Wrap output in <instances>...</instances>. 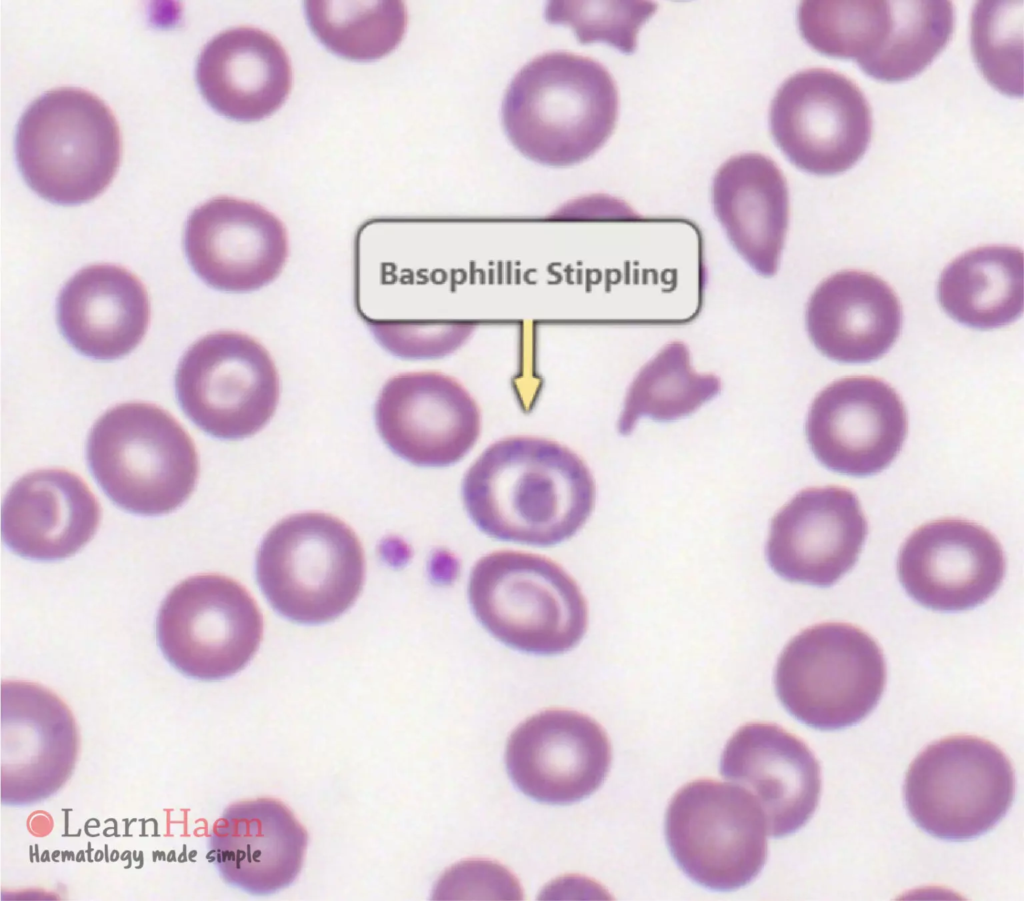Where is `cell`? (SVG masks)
Listing matches in <instances>:
<instances>
[{"mask_svg":"<svg viewBox=\"0 0 1024 901\" xmlns=\"http://www.w3.org/2000/svg\"><path fill=\"white\" fill-rule=\"evenodd\" d=\"M596 488L584 460L557 441L509 436L489 445L462 482L465 508L491 537L547 546L588 519Z\"/></svg>","mask_w":1024,"mask_h":901,"instance_id":"6da1fadb","label":"cell"},{"mask_svg":"<svg viewBox=\"0 0 1024 901\" xmlns=\"http://www.w3.org/2000/svg\"><path fill=\"white\" fill-rule=\"evenodd\" d=\"M618 91L599 62L550 52L527 63L510 83L502 105L507 137L525 157L566 167L596 153L612 134Z\"/></svg>","mask_w":1024,"mask_h":901,"instance_id":"7a4b0ae2","label":"cell"},{"mask_svg":"<svg viewBox=\"0 0 1024 901\" xmlns=\"http://www.w3.org/2000/svg\"><path fill=\"white\" fill-rule=\"evenodd\" d=\"M15 153L27 185L59 205L93 200L113 180L121 158V136L110 108L76 87L50 90L21 116Z\"/></svg>","mask_w":1024,"mask_h":901,"instance_id":"3957f363","label":"cell"},{"mask_svg":"<svg viewBox=\"0 0 1024 901\" xmlns=\"http://www.w3.org/2000/svg\"><path fill=\"white\" fill-rule=\"evenodd\" d=\"M87 461L115 505L144 516L177 509L198 477L189 434L170 413L144 402L123 403L99 417L88 437Z\"/></svg>","mask_w":1024,"mask_h":901,"instance_id":"277c9868","label":"cell"},{"mask_svg":"<svg viewBox=\"0 0 1024 901\" xmlns=\"http://www.w3.org/2000/svg\"><path fill=\"white\" fill-rule=\"evenodd\" d=\"M468 596L491 635L526 653H564L587 629L588 608L579 586L539 554L499 550L481 557L472 568Z\"/></svg>","mask_w":1024,"mask_h":901,"instance_id":"5b68a950","label":"cell"},{"mask_svg":"<svg viewBox=\"0 0 1024 901\" xmlns=\"http://www.w3.org/2000/svg\"><path fill=\"white\" fill-rule=\"evenodd\" d=\"M256 576L279 614L301 624L326 623L348 610L362 590V545L354 531L332 515L294 514L264 537Z\"/></svg>","mask_w":1024,"mask_h":901,"instance_id":"8992f818","label":"cell"},{"mask_svg":"<svg viewBox=\"0 0 1024 901\" xmlns=\"http://www.w3.org/2000/svg\"><path fill=\"white\" fill-rule=\"evenodd\" d=\"M776 694L805 725L838 730L864 719L886 684L884 656L866 632L847 623L807 628L784 647L776 664Z\"/></svg>","mask_w":1024,"mask_h":901,"instance_id":"52a82bcc","label":"cell"},{"mask_svg":"<svg viewBox=\"0 0 1024 901\" xmlns=\"http://www.w3.org/2000/svg\"><path fill=\"white\" fill-rule=\"evenodd\" d=\"M1015 776L993 743L956 735L927 746L912 762L905 802L922 830L943 840L963 841L992 829L1007 813Z\"/></svg>","mask_w":1024,"mask_h":901,"instance_id":"ba28073f","label":"cell"},{"mask_svg":"<svg viewBox=\"0 0 1024 901\" xmlns=\"http://www.w3.org/2000/svg\"><path fill=\"white\" fill-rule=\"evenodd\" d=\"M763 812L744 788L711 779L683 786L665 816V837L681 870L699 885L731 891L750 883L768 854Z\"/></svg>","mask_w":1024,"mask_h":901,"instance_id":"9c48e42d","label":"cell"},{"mask_svg":"<svg viewBox=\"0 0 1024 901\" xmlns=\"http://www.w3.org/2000/svg\"><path fill=\"white\" fill-rule=\"evenodd\" d=\"M169 663L194 679L213 681L242 670L263 636L262 614L250 593L219 574L187 578L166 596L156 620Z\"/></svg>","mask_w":1024,"mask_h":901,"instance_id":"30bf717a","label":"cell"},{"mask_svg":"<svg viewBox=\"0 0 1024 901\" xmlns=\"http://www.w3.org/2000/svg\"><path fill=\"white\" fill-rule=\"evenodd\" d=\"M178 402L201 430L219 439L257 433L273 416L280 396L279 375L266 348L233 331L205 335L179 361Z\"/></svg>","mask_w":1024,"mask_h":901,"instance_id":"8fae6325","label":"cell"},{"mask_svg":"<svg viewBox=\"0 0 1024 901\" xmlns=\"http://www.w3.org/2000/svg\"><path fill=\"white\" fill-rule=\"evenodd\" d=\"M772 137L797 168L835 175L854 166L872 135L870 106L843 74L810 68L787 78L770 107Z\"/></svg>","mask_w":1024,"mask_h":901,"instance_id":"7c38bea8","label":"cell"},{"mask_svg":"<svg viewBox=\"0 0 1024 901\" xmlns=\"http://www.w3.org/2000/svg\"><path fill=\"white\" fill-rule=\"evenodd\" d=\"M78 751L75 719L55 693L30 682L2 683L3 804H34L56 793L70 778Z\"/></svg>","mask_w":1024,"mask_h":901,"instance_id":"4fadbf2b","label":"cell"},{"mask_svg":"<svg viewBox=\"0 0 1024 901\" xmlns=\"http://www.w3.org/2000/svg\"><path fill=\"white\" fill-rule=\"evenodd\" d=\"M907 426L904 404L890 385L856 376L833 382L815 397L805 429L822 465L862 477L890 465L902 448Z\"/></svg>","mask_w":1024,"mask_h":901,"instance_id":"5bb4252c","label":"cell"},{"mask_svg":"<svg viewBox=\"0 0 1024 901\" xmlns=\"http://www.w3.org/2000/svg\"><path fill=\"white\" fill-rule=\"evenodd\" d=\"M375 421L387 446L420 466L458 461L481 429L480 409L472 395L457 379L438 371L390 378L377 399Z\"/></svg>","mask_w":1024,"mask_h":901,"instance_id":"9a60e30c","label":"cell"},{"mask_svg":"<svg viewBox=\"0 0 1024 901\" xmlns=\"http://www.w3.org/2000/svg\"><path fill=\"white\" fill-rule=\"evenodd\" d=\"M611 745L604 729L577 711L550 709L516 727L506 747L515 786L535 801L565 805L594 793L607 776Z\"/></svg>","mask_w":1024,"mask_h":901,"instance_id":"2e32d148","label":"cell"},{"mask_svg":"<svg viewBox=\"0 0 1024 901\" xmlns=\"http://www.w3.org/2000/svg\"><path fill=\"white\" fill-rule=\"evenodd\" d=\"M183 245L197 276L232 293L258 290L278 277L289 254L283 223L263 206L218 196L189 215Z\"/></svg>","mask_w":1024,"mask_h":901,"instance_id":"e0dca14e","label":"cell"},{"mask_svg":"<svg viewBox=\"0 0 1024 901\" xmlns=\"http://www.w3.org/2000/svg\"><path fill=\"white\" fill-rule=\"evenodd\" d=\"M897 567L902 586L920 605L963 611L997 591L1005 575V557L987 529L947 518L915 530L899 552Z\"/></svg>","mask_w":1024,"mask_h":901,"instance_id":"ac0fdd59","label":"cell"},{"mask_svg":"<svg viewBox=\"0 0 1024 901\" xmlns=\"http://www.w3.org/2000/svg\"><path fill=\"white\" fill-rule=\"evenodd\" d=\"M867 533L866 518L852 491L839 486L807 488L773 517L767 561L789 582L828 587L854 566Z\"/></svg>","mask_w":1024,"mask_h":901,"instance_id":"d6986e66","label":"cell"},{"mask_svg":"<svg viewBox=\"0 0 1024 901\" xmlns=\"http://www.w3.org/2000/svg\"><path fill=\"white\" fill-rule=\"evenodd\" d=\"M720 773L753 796L775 838L799 830L818 805L817 759L800 738L775 724L740 727L723 750Z\"/></svg>","mask_w":1024,"mask_h":901,"instance_id":"ffe728a7","label":"cell"},{"mask_svg":"<svg viewBox=\"0 0 1024 901\" xmlns=\"http://www.w3.org/2000/svg\"><path fill=\"white\" fill-rule=\"evenodd\" d=\"M308 833L292 811L272 798L234 803L215 822L209 861L223 880L253 895H268L298 877Z\"/></svg>","mask_w":1024,"mask_h":901,"instance_id":"44dd1931","label":"cell"},{"mask_svg":"<svg viewBox=\"0 0 1024 901\" xmlns=\"http://www.w3.org/2000/svg\"><path fill=\"white\" fill-rule=\"evenodd\" d=\"M99 522L98 501L80 477L63 469H41L11 486L2 507L1 529L13 553L55 561L86 545Z\"/></svg>","mask_w":1024,"mask_h":901,"instance_id":"7402d4cb","label":"cell"},{"mask_svg":"<svg viewBox=\"0 0 1024 901\" xmlns=\"http://www.w3.org/2000/svg\"><path fill=\"white\" fill-rule=\"evenodd\" d=\"M196 81L207 103L240 122L262 120L287 99L292 85L289 57L267 32L241 26L213 37L202 49Z\"/></svg>","mask_w":1024,"mask_h":901,"instance_id":"603a6c76","label":"cell"},{"mask_svg":"<svg viewBox=\"0 0 1024 901\" xmlns=\"http://www.w3.org/2000/svg\"><path fill=\"white\" fill-rule=\"evenodd\" d=\"M814 346L842 363H868L882 357L899 336L902 310L890 286L858 270L838 272L812 293L805 314Z\"/></svg>","mask_w":1024,"mask_h":901,"instance_id":"cb8c5ba5","label":"cell"},{"mask_svg":"<svg viewBox=\"0 0 1024 901\" xmlns=\"http://www.w3.org/2000/svg\"><path fill=\"white\" fill-rule=\"evenodd\" d=\"M150 319L147 291L133 273L113 264L87 266L71 277L57 301V321L68 343L96 360L133 351Z\"/></svg>","mask_w":1024,"mask_h":901,"instance_id":"d4e9b609","label":"cell"},{"mask_svg":"<svg viewBox=\"0 0 1024 901\" xmlns=\"http://www.w3.org/2000/svg\"><path fill=\"white\" fill-rule=\"evenodd\" d=\"M712 204L738 254L759 275L773 276L789 223L788 186L776 163L755 152L730 157L714 176Z\"/></svg>","mask_w":1024,"mask_h":901,"instance_id":"484cf974","label":"cell"},{"mask_svg":"<svg viewBox=\"0 0 1024 901\" xmlns=\"http://www.w3.org/2000/svg\"><path fill=\"white\" fill-rule=\"evenodd\" d=\"M938 298L957 322L993 329L1015 321L1023 311V253L1012 246L970 250L942 272Z\"/></svg>","mask_w":1024,"mask_h":901,"instance_id":"4316f807","label":"cell"},{"mask_svg":"<svg viewBox=\"0 0 1024 901\" xmlns=\"http://www.w3.org/2000/svg\"><path fill=\"white\" fill-rule=\"evenodd\" d=\"M721 390L719 377L698 374L690 363L688 347L680 341L664 346L631 382L618 421L621 434H629L642 416L667 422L688 416Z\"/></svg>","mask_w":1024,"mask_h":901,"instance_id":"83f0119b","label":"cell"},{"mask_svg":"<svg viewBox=\"0 0 1024 901\" xmlns=\"http://www.w3.org/2000/svg\"><path fill=\"white\" fill-rule=\"evenodd\" d=\"M305 14L319 41L339 57L380 59L401 42L407 11L402 1H306Z\"/></svg>","mask_w":1024,"mask_h":901,"instance_id":"f1b7e54d","label":"cell"},{"mask_svg":"<svg viewBox=\"0 0 1024 901\" xmlns=\"http://www.w3.org/2000/svg\"><path fill=\"white\" fill-rule=\"evenodd\" d=\"M891 29L875 55L859 64L874 79L898 82L922 72L944 49L954 27L951 1H890Z\"/></svg>","mask_w":1024,"mask_h":901,"instance_id":"f546056e","label":"cell"},{"mask_svg":"<svg viewBox=\"0 0 1024 901\" xmlns=\"http://www.w3.org/2000/svg\"><path fill=\"white\" fill-rule=\"evenodd\" d=\"M802 38L817 52L860 64L883 45L892 26L890 1H802L797 13Z\"/></svg>","mask_w":1024,"mask_h":901,"instance_id":"4dcf8cb0","label":"cell"},{"mask_svg":"<svg viewBox=\"0 0 1024 901\" xmlns=\"http://www.w3.org/2000/svg\"><path fill=\"white\" fill-rule=\"evenodd\" d=\"M1022 2L979 1L971 17V48L987 81L1005 95L1021 97Z\"/></svg>","mask_w":1024,"mask_h":901,"instance_id":"1f68e13d","label":"cell"},{"mask_svg":"<svg viewBox=\"0 0 1024 901\" xmlns=\"http://www.w3.org/2000/svg\"><path fill=\"white\" fill-rule=\"evenodd\" d=\"M657 7L651 1H550L545 17L551 24L571 26L583 44L604 42L630 54L639 29Z\"/></svg>","mask_w":1024,"mask_h":901,"instance_id":"d6a6232c","label":"cell"},{"mask_svg":"<svg viewBox=\"0 0 1024 901\" xmlns=\"http://www.w3.org/2000/svg\"><path fill=\"white\" fill-rule=\"evenodd\" d=\"M370 331L387 351L406 359H434L449 355L472 335V323L370 322Z\"/></svg>","mask_w":1024,"mask_h":901,"instance_id":"836d02e7","label":"cell"},{"mask_svg":"<svg viewBox=\"0 0 1024 901\" xmlns=\"http://www.w3.org/2000/svg\"><path fill=\"white\" fill-rule=\"evenodd\" d=\"M439 890L449 893L447 897L456 898H504L500 892H506L510 898L519 897V888L514 878L502 867L485 861L464 862L447 871L440 881ZM509 898L505 893H503Z\"/></svg>","mask_w":1024,"mask_h":901,"instance_id":"e575fe53","label":"cell"}]
</instances>
